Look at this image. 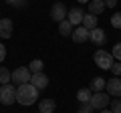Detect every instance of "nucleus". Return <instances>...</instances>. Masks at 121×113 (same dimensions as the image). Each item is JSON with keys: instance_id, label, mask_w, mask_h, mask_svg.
I'll return each mask as SVG.
<instances>
[{"instance_id": "10", "label": "nucleus", "mask_w": 121, "mask_h": 113, "mask_svg": "<svg viewBox=\"0 0 121 113\" xmlns=\"http://www.w3.org/2000/svg\"><path fill=\"white\" fill-rule=\"evenodd\" d=\"M30 85H35L36 89H47V85H48V77L44 73H35L32 77H30Z\"/></svg>"}, {"instance_id": "23", "label": "nucleus", "mask_w": 121, "mask_h": 113, "mask_svg": "<svg viewBox=\"0 0 121 113\" xmlns=\"http://www.w3.org/2000/svg\"><path fill=\"white\" fill-rule=\"evenodd\" d=\"M111 111H113V113H121V99L111 101Z\"/></svg>"}, {"instance_id": "18", "label": "nucleus", "mask_w": 121, "mask_h": 113, "mask_svg": "<svg viewBox=\"0 0 121 113\" xmlns=\"http://www.w3.org/2000/svg\"><path fill=\"white\" fill-rule=\"evenodd\" d=\"M73 30H75V26L71 24L69 20H63V22L59 24V32H60L63 36H69V35H73Z\"/></svg>"}, {"instance_id": "2", "label": "nucleus", "mask_w": 121, "mask_h": 113, "mask_svg": "<svg viewBox=\"0 0 121 113\" xmlns=\"http://www.w3.org/2000/svg\"><path fill=\"white\" fill-rule=\"evenodd\" d=\"M93 61H95V65L99 67V69H109L111 71V67H113V63H115V59H113V55L111 52H107V51H103V48H99V51H95V55H93Z\"/></svg>"}, {"instance_id": "17", "label": "nucleus", "mask_w": 121, "mask_h": 113, "mask_svg": "<svg viewBox=\"0 0 121 113\" xmlns=\"http://www.w3.org/2000/svg\"><path fill=\"white\" fill-rule=\"evenodd\" d=\"M83 26H85V28H89V30L97 28V16H95V14H91V12H87L85 18H83Z\"/></svg>"}, {"instance_id": "12", "label": "nucleus", "mask_w": 121, "mask_h": 113, "mask_svg": "<svg viewBox=\"0 0 121 113\" xmlns=\"http://www.w3.org/2000/svg\"><path fill=\"white\" fill-rule=\"evenodd\" d=\"M0 36L2 39H10L12 36V20L10 18H2L0 20Z\"/></svg>"}, {"instance_id": "27", "label": "nucleus", "mask_w": 121, "mask_h": 113, "mask_svg": "<svg viewBox=\"0 0 121 113\" xmlns=\"http://www.w3.org/2000/svg\"><path fill=\"white\" fill-rule=\"evenodd\" d=\"M4 56H6V48H4V44L0 43V63L4 61Z\"/></svg>"}, {"instance_id": "28", "label": "nucleus", "mask_w": 121, "mask_h": 113, "mask_svg": "<svg viewBox=\"0 0 121 113\" xmlns=\"http://www.w3.org/2000/svg\"><path fill=\"white\" fill-rule=\"evenodd\" d=\"M105 2V6L107 8H113V6H117V0H103Z\"/></svg>"}, {"instance_id": "26", "label": "nucleus", "mask_w": 121, "mask_h": 113, "mask_svg": "<svg viewBox=\"0 0 121 113\" xmlns=\"http://www.w3.org/2000/svg\"><path fill=\"white\" fill-rule=\"evenodd\" d=\"M26 4H28V0H14L12 6H14V8H24Z\"/></svg>"}, {"instance_id": "9", "label": "nucleus", "mask_w": 121, "mask_h": 113, "mask_svg": "<svg viewBox=\"0 0 121 113\" xmlns=\"http://www.w3.org/2000/svg\"><path fill=\"white\" fill-rule=\"evenodd\" d=\"M71 36H73V40H75V43H79V44H81V43H87V40H89V36H91V30H89V28H85V26H77V28H75V30H73V35H71Z\"/></svg>"}, {"instance_id": "20", "label": "nucleus", "mask_w": 121, "mask_h": 113, "mask_svg": "<svg viewBox=\"0 0 121 113\" xmlns=\"http://www.w3.org/2000/svg\"><path fill=\"white\" fill-rule=\"evenodd\" d=\"M28 69H30V73H32V75H35V73H43V69H44V63L40 61V59H35V61H30Z\"/></svg>"}, {"instance_id": "24", "label": "nucleus", "mask_w": 121, "mask_h": 113, "mask_svg": "<svg viewBox=\"0 0 121 113\" xmlns=\"http://www.w3.org/2000/svg\"><path fill=\"white\" fill-rule=\"evenodd\" d=\"M111 71H113V75H115V77H121V61H117V63H113V67H111Z\"/></svg>"}, {"instance_id": "7", "label": "nucleus", "mask_w": 121, "mask_h": 113, "mask_svg": "<svg viewBox=\"0 0 121 113\" xmlns=\"http://www.w3.org/2000/svg\"><path fill=\"white\" fill-rule=\"evenodd\" d=\"M105 91L109 93L111 97H121V77H113L107 81V87Z\"/></svg>"}, {"instance_id": "19", "label": "nucleus", "mask_w": 121, "mask_h": 113, "mask_svg": "<svg viewBox=\"0 0 121 113\" xmlns=\"http://www.w3.org/2000/svg\"><path fill=\"white\" fill-rule=\"evenodd\" d=\"M12 83V73L6 67H0V85H8Z\"/></svg>"}, {"instance_id": "13", "label": "nucleus", "mask_w": 121, "mask_h": 113, "mask_svg": "<svg viewBox=\"0 0 121 113\" xmlns=\"http://www.w3.org/2000/svg\"><path fill=\"white\" fill-rule=\"evenodd\" d=\"M56 109V103H55V99H43L39 103V113H52Z\"/></svg>"}, {"instance_id": "32", "label": "nucleus", "mask_w": 121, "mask_h": 113, "mask_svg": "<svg viewBox=\"0 0 121 113\" xmlns=\"http://www.w3.org/2000/svg\"><path fill=\"white\" fill-rule=\"evenodd\" d=\"M0 87H2V85H0Z\"/></svg>"}, {"instance_id": "4", "label": "nucleus", "mask_w": 121, "mask_h": 113, "mask_svg": "<svg viewBox=\"0 0 121 113\" xmlns=\"http://www.w3.org/2000/svg\"><path fill=\"white\" fill-rule=\"evenodd\" d=\"M111 103V95H109L107 91H99V93H93V97H91V105H93V109H105L107 105Z\"/></svg>"}, {"instance_id": "16", "label": "nucleus", "mask_w": 121, "mask_h": 113, "mask_svg": "<svg viewBox=\"0 0 121 113\" xmlns=\"http://www.w3.org/2000/svg\"><path fill=\"white\" fill-rule=\"evenodd\" d=\"M91 97H93V91H91L89 87L79 89V91H77V99L81 101V103H91Z\"/></svg>"}, {"instance_id": "5", "label": "nucleus", "mask_w": 121, "mask_h": 113, "mask_svg": "<svg viewBox=\"0 0 121 113\" xmlns=\"http://www.w3.org/2000/svg\"><path fill=\"white\" fill-rule=\"evenodd\" d=\"M67 16H69V10H67V6L63 4V2H55L52 4V8H51V18H52V22H63V20H67Z\"/></svg>"}, {"instance_id": "14", "label": "nucleus", "mask_w": 121, "mask_h": 113, "mask_svg": "<svg viewBox=\"0 0 121 113\" xmlns=\"http://www.w3.org/2000/svg\"><path fill=\"white\" fill-rule=\"evenodd\" d=\"M105 8H107V6H105L103 0H91V2H89V12L95 14V16H99Z\"/></svg>"}, {"instance_id": "1", "label": "nucleus", "mask_w": 121, "mask_h": 113, "mask_svg": "<svg viewBox=\"0 0 121 113\" xmlns=\"http://www.w3.org/2000/svg\"><path fill=\"white\" fill-rule=\"evenodd\" d=\"M39 97V89L30 83H24V85H18L16 87V101L20 105H32Z\"/></svg>"}, {"instance_id": "25", "label": "nucleus", "mask_w": 121, "mask_h": 113, "mask_svg": "<svg viewBox=\"0 0 121 113\" xmlns=\"http://www.w3.org/2000/svg\"><path fill=\"white\" fill-rule=\"evenodd\" d=\"M77 113H93V105H91V103H83L81 109H79Z\"/></svg>"}, {"instance_id": "3", "label": "nucleus", "mask_w": 121, "mask_h": 113, "mask_svg": "<svg viewBox=\"0 0 121 113\" xmlns=\"http://www.w3.org/2000/svg\"><path fill=\"white\" fill-rule=\"evenodd\" d=\"M14 101H16V87H14L12 83L2 85L0 87V103L2 105H12Z\"/></svg>"}, {"instance_id": "11", "label": "nucleus", "mask_w": 121, "mask_h": 113, "mask_svg": "<svg viewBox=\"0 0 121 113\" xmlns=\"http://www.w3.org/2000/svg\"><path fill=\"white\" fill-rule=\"evenodd\" d=\"M83 18H85V12H83L81 8H71L67 20H69L73 26H77V24H83Z\"/></svg>"}, {"instance_id": "30", "label": "nucleus", "mask_w": 121, "mask_h": 113, "mask_svg": "<svg viewBox=\"0 0 121 113\" xmlns=\"http://www.w3.org/2000/svg\"><path fill=\"white\" fill-rule=\"evenodd\" d=\"M99 113H113V111H107V109H101Z\"/></svg>"}, {"instance_id": "31", "label": "nucleus", "mask_w": 121, "mask_h": 113, "mask_svg": "<svg viewBox=\"0 0 121 113\" xmlns=\"http://www.w3.org/2000/svg\"><path fill=\"white\" fill-rule=\"evenodd\" d=\"M0 20H2V16H0Z\"/></svg>"}, {"instance_id": "29", "label": "nucleus", "mask_w": 121, "mask_h": 113, "mask_svg": "<svg viewBox=\"0 0 121 113\" xmlns=\"http://www.w3.org/2000/svg\"><path fill=\"white\" fill-rule=\"evenodd\" d=\"M77 2H81V4H89L91 0H77Z\"/></svg>"}, {"instance_id": "21", "label": "nucleus", "mask_w": 121, "mask_h": 113, "mask_svg": "<svg viewBox=\"0 0 121 113\" xmlns=\"http://www.w3.org/2000/svg\"><path fill=\"white\" fill-rule=\"evenodd\" d=\"M111 26H115V28H121V12H115L111 16Z\"/></svg>"}, {"instance_id": "15", "label": "nucleus", "mask_w": 121, "mask_h": 113, "mask_svg": "<svg viewBox=\"0 0 121 113\" xmlns=\"http://www.w3.org/2000/svg\"><path fill=\"white\" fill-rule=\"evenodd\" d=\"M105 87H107V79H103V77H95L93 81H91V91H95V93H99V91H105Z\"/></svg>"}, {"instance_id": "8", "label": "nucleus", "mask_w": 121, "mask_h": 113, "mask_svg": "<svg viewBox=\"0 0 121 113\" xmlns=\"http://www.w3.org/2000/svg\"><path fill=\"white\" fill-rule=\"evenodd\" d=\"M89 40H91L93 44H97V47H103V44L107 43V35H105L103 28H99V26H97V28H93V30H91Z\"/></svg>"}, {"instance_id": "22", "label": "nucleus", "mask_w": 121, "mask_h": 113, "mask_svg": "<svg viewBox=\"0 0 121 113\" xmlns=\"http://www.w3.org/2000/svg\"><path fill=\"white\" fill-rule=\"evenodd\" d=\"M113 59H117V61H121V43H117L115 47H113Z\"/></svg>"}, {"instance_id": "6", "label": "nucleus", "mask_w": 121, "mask_h": 113, "mask_svg": "<svg viewBox=\"0 0 121 113\" xmlns=\"http://www.w3.org/2000/svg\"><path fill=\"white\" fill-rule=\"evenodd\" d=\"M30 77H32V73H30L28 67H18V69L12 71V83H16V85L30 83Z\"/></svg>"}]
</instances>
